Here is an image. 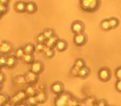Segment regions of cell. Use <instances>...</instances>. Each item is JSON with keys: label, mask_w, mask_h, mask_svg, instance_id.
Segmentation results:
<instances>
[{"label": "cell", "mask_w": 121, "mask_h": 106, "mask_svg": "<svg viewBox=\"0 0 121 106\" xmlns=\"http://www.w3.org/2000/svg\"><path fill=\"white\" fill-rule=\"evenodd\" d=\"M99 0H81V8L86 11H93L97 8Z\"/></svg>", "instance_id": "1"}, {"label": "cell", "mask_w": 121, "mask_h": 106, "mask_svg": "<svg viewBox=\"0 0 121 106\" xmlns=\"http://www.w3.org/2000/svg\"><path fill=\"white\" fill-rule=\"evenodd\" d=\"M111 76V73L110 71H109L108 68H101L100 70L98 72V77L100 80L101 81H104V82H106V81H109Z\"/></svg>", "instance_id": "2"}, {"label": "cell", "mask_w": 121, "mask_h": 106, "mask_svg": "<svg viewBox=\"0 0 121 106\" xmlns=\"http://www.w3.org/2000/svg\"><path fill=\"white\" fill-rule=\"evenodd\" d=\"M26 98H27V94H26L25 91L20 90V91H18L15 95H13L11 98L10 102H12L13 104H20L22 100L26 99Z\"/></svg>", "instance_id": "3"}, {"label": "cell", "mask_w": 121, "mask_h": 106, "mask_svg": "<svg viewBox=\"0 0 121 106\" xmlns=\"http://www.w3.org/2000/svg\"><path fill=\"white\" fill-rule=\"evenodd\" d=\"M84 29H85V26L83 24V22H81V21H75L71 24V31L75 34L83 33Z\"/></svg>", "instance_id": "4"}, {"label": "cell", "mask_w": 121, "mask_h": 106, "mask_svg": "<svg viewBox=\"0 0 121 106\" xmlns=\"http://www.w3.org/2000/svg\"><path fill=\"white\" fill-rule=\"evenodd\" d=\"M13 50V46L9 42H2L0 43V53L2 55H8L11 53Z\"/></svg>", "instance_id": "5"}, {"label": "cell", "mask_w": 121, "mask_h": 106, "mask_svg": "<svg viewBox=\"0 0 121 106\" xmlns=\"http://www.w3.org/2000/svg\"><path fill=\"white\" fill-rule=\"evenodd\" d=\"M73 41H74L75 45L78 46V47H81L84 44H86V41H87V37L85 33L75 34Z\"/></svg>", "instance_id": "6"}, {"label": "cell", "mask_w": 121, "mask_h": 106, "mask_svg": "<svg viewBox=\"0 0 121 106\" xmlns=\"http://www.w3.org/2000/svg\"><path fill=\"white\" fill-rule=\"evenodd\" d=\"M43 68H44V66L42 64V61H33V62L31 64V69L30 71H32L33 73L35 74L38 75V74H41L43 71Z\"/></svg>", "instance_id": "7"}, {"label": "cell", "mask_w": 121, "mask_h": 106, "mask_svg": "<svg viewBox=\"0 0 121 106\" xmlns=\"http://www.w3.org/2000/svg\"><path fill=\"white\" fill-rule=\"evenodd\" d=\"M24 77L26 80V83H27V84H34L37 81V75L31 71L26 73Z\"/></svg>", "instance_id": "8"}, {"label": "cell", "mask_w": 121, "mask_h": 106, "mask_svg": "<svg viewBox=\"0 0 121 106\" xmlns=\"http://www.w3.org/2000/svg\"><path fill=\"white\" fill-rule=\"evenodd\" d=\"M52 91L56 94H60L63 92L64 90V85H63L62 83L60 82H55L52 85Z\"/></svg>", "instance_id": "9"}, {"label": "cell", "mask_w": 121, "mask_h": 106, "mask_svg": "<svg viewBox=\"0 0 121 106\" xmlns=\"http://www.w3.org/2000/svg\"><path fill=\"white\" fill-rule=\"evenodd\" d=\"M55 47L58 51H64L67 48V42H65L64 40H58Z\"/></svg>", "instance_id": "10"}, {"label": "cell", "mask_w": 121, "mask_h": 106, "mask_svg": "<svg viewBox=\"0 0 121 106\" xmlns=\"http://www.w3.org/2000/svg\"><path fill=\"white\" fill-rule=\"evenodd\" d=\"M37 10V7L35 3L28 2L26 4V12L28 13H34Z\"/></svg>", "instance_id": "11"}, {"label": "cell", "mask_w": 121, "mask_h": 106, "mask_svg": "<svg viewBox=\"0 0 121 106\" xmlns=\"http://www.w3.org/2000/svg\"><path fill=\"white\" fill-rule=\"evenodd\" d=\"M59 39L57 38L56 36H52V37H50V38L47 39V41H46L45 42V45L47 46L48 48H52L53 47H55L57 41H58Z\"/></svg>", "instance_id": "12"}, {"label": "cell", "mask_w": 121, "mask_h": 106, "mask_svg": "<svg viewBox=\"0 0 121 106\" xmlns=\"http://www.w3.org/2000/svg\"><path fill=\"white\" fill-rule=\"evenodd\" d=\"M17 65V58L13 56H9L7 57L6 66L9 68H13Z\"/></svg>", "instance_id": "13"}, {"label": "cell", "mask_w": 121, "mask_h": 106, "mask_svg": "<svg viewBox=\"0 0 121 106\" xmlns=\"http://www.w3.org/2000/svg\"><path fill=\"white\" fill-rule=\"evenodd\" d=\"M35 98L37 99V103L42 104L47 100V94L43 92V91H40V92L37 93V94L35 95Z\"/></svg>", "instance_id": "14"}, {"label": "cell", "mask_w": 121, "mask_h": 106, "mask_svg": "<svg viewBox=\"0 0 121 106\" xmlns=\"http://www.w3.org/2000/svg\"><path fill=\"white\" fill-rule=\"evenodd\" d=\"M14 8L17 13H23L26 11V4H24L22 1H19V2L16 3Z\"/></svg>", "instance_id": "15"}, {"label": "cell", "mask_w": 121, "mask_h": 106, "mask_svg": "<svg viewBox=\"0 0 121 106\" xmlns=\"http://www.w3.org/2000/svg\"><path fill=\"white\" fill-rule=\"evenodd\" d=\"M26 94L28 97H32V96H35L37 94V89L34 86L32 85H28L27 88H26Z\"/></svg>", "instance_id": "16"}, {"label": "cell", "mask_w": 121, "mask_h": 106, "mask_svg": "<svg viewBox=\"0 0 121 106\" xmlns=\"http://www.w3.org/2000/svg\"><path fill=\"white\" fill-rule=\"evenodd\" d=\"M90 75V69L87 66H84L81 69L79 70V72H78V76L81 78H86L87 77Z\"/></svg>", "instance_id": "17"}, {"label": "cell", "mask_w": 121, "mask_h": 106, "mask_svg": "<svg viewBox=\"0 0 121 106\" xmlns=\"http://www.w3.org/2000/svg\"><path fill=\"white\" fill-rule=\"evenodd\" d=\"M23 50L24 52H25V54H33L34 51H35V47H34L33 44L28 43L24 46Z\"/></svg>", "instance_id": "18"}, {"label": "cell", "mask_w": 121, "mask_h": 106, "mask_svg": "<svg viewBox=\"0 0 121 106\" xmlns=\"http://www.w3.org/2000/svg\"><path fill=\"white\" fill-rule=\"evenodd\" d=\"M22 61L27 64H32L34 61V57L32 54H25L22 57Z\"/></svg>", "instance_id": "19"}, {"label": "cell", "mask_w": 121, "mask_h": 106, "mask_svg": "<svg viewBox=\"0 0 121 106\" xmlns=\"http://www.w3.org/2000/svg\"><path fill=\"white\" fill-rule=\"evenodd\" d=\"M109 23L110 29H114L119 26V22L116 17H111V18L109 19Z\"/></svg>", "instance_id": "20"}, {"label": "cell", "mask_w": 121, "mask_h": 106, "mask_svg": "<svg viewBox=\"0 0 121 106\" xmlns=\"http://www.w3.org/2000/svg\"><path fill=\"white\" fill-rule=\"evenodd\" d=\"M25 55V52H24V50H23V47H19L15 51V57L17 59H22L23 56Z\"/></svg>", "instance_id": "21"}, {"label": "cell", "mask_w": 121, "mask_h": 106, "mask_svg": "<svg viewBox=\"0 0 121 106\" xmlns=\"http://www.w3.org/2000/svg\"><path fill=\"white\" fill-rule=\"evenodd\" d=\"M85 65H86V63H85L84 60H82V59H77L76 61H75L74 67H76V69L80 70V69H81L82 67H84V66H86Z\"/></svg>", "instance_id": "22"}, {"label": "cell", "mask_w": 121, "mask_h": 106, "mask_svg": "<svg viewBox=\"0 0 121 106\" xmlns=\"http://www.w3.org/2000/svg\"><path fill=\"white\" fill-rule=\"evenodd\" d=\"M100 27L104 31H109V29H110L109 23V19H104V20H103L102 22H100Z\"/></svg>", "instance_id": "23"}, {"label": "cell", "mask_w": 121, "mask_h": 106, "mask_svg": "<svg viewBox=\"0 0 121 106\" xmlns=\"http://www.w3.org/2000/svg\"><path fill=\"white\" fill-rule=\"evenodd\" d=\"M37 104V101L36 99L35 96H32V97H28L27 99V104L30 106H36Z\"/></svg>", "instance_id": "24"}, {"label": "cell", "mask_w": 121, "mask_h": 106, "mask_svg": "<svg viewBox=\"0 0 121 106\" xmlns=\"http://www.w3.org/2000/svg\"><path fill=\"white\" fill-rule=\"evenodd\" d=\"M42 33L45 36L46 39H48V38H50V37H52V36H54V31L52 30V29L48 28V29H46Z\"/></svg>", "instance_id": "25"}, {"label": "cell", "mask_w": 121, "mask_h": 106, "mask_svg": "<svg viewBox=\"0 0 121 106\" xmlns=\"http://www.w3.org/2000/svg\"><path fill=\"white\" fill-rule=\"evenodd\" d=\"M47 39H46L45 36L43 35V33H40L37 37V43H45Z\"/></svg>", "instance_id": "26"}, {"label": "cell", "mask_w": 121, "mask_h": 106, "mask_svg": "<svg viewBox=\"0 0 121 106\" xmlns=\"http://www.w3.org/2000/svg\"><path fill=\"white\" fill-rule=\"evenodd\" d=\"M45 56L47 58H52L54 56V51L52 48H47L45 51Z\"/></svg>", "instance_id": "27"}, {"label": "cell", "mask_w": 121, "mask_h": 106, "mask_svg": "<svg viewBox=\"0 0 121 106\" xmlns=\"http://www.w3.org/2000/svg\"><path fill=\"white\" fill-rule=\"evenodd\" d=\"M47 48H48V47L45 45V43H38L37 46V50L38 51H44L45 52V51L47 50Z\"/></svg>", "instance_id": "28"}, {"label": "cell", "mask_w": 121, "mask_h": 106, "mask_svg": "<svg viewBox=\"0 0 121 106\" xmlns=\"http://www.w3.org/2000/svg\"><path fill=\"white\" fill-rule=\"evenodd\" d=\"M7 57L5 55H1L0 56V66H6V63H7Z\"/></svg>", "instance_id": "29"}, {"label": "cell", "mask_w": 121, "mask_h": 106, "mask_svg": "<svg viewBox=\"0 0 121 106\" xmlns=\"http://www.w3.org/2000/svg\"><path fill=\"white\" fill-rule=\"evenodd\" d=\"M7 103V97L3 94H0V106H4Z\"/></svg>", "instance_id": "30"}, {"label": "cell", "mask_w": 121, "mask_h": 106, "mask_svg": "<svg viewBox=\"0 0 121 106\" xmlns=\"http://www.w3.org/2000/svg\"><path fill=\"white\" fill-rule=\"evenodd\" d=\"M115 77L118 81H121V66H119L115 70Z\"/></svg>", "instance_id": "31"}, {"label": "cell", "mask_w": 121, "mask_h": 106, "mask_svg": "<svg viewBox=\"0 0 121 106\" xmlns=\"http://www.w3.org/2000/svg\"><path fill=\"white\" fill-rule=\"evenodd\" d=\"M115 88L118 92L121 93V81H117V82L115 83Z\"/></svg>", "instance_id": "32"}, {"label": "cell", "mask_w": 121, "mask_h": 106, "mask_svg": "<svg viewBox=\"0 0 121 106\" xmlns=\"http://www.w3.org/2000/svg\"><path fill=\"white\" fill-rule=\"evenodd\" d=\"M78 72H79V70L76 69V67H73L72 69H71V74H72L73 76H78Z\"/></svg>", "instance_id": "33"}, {"label": "cell", "mask_w": 121, "mask_h": 106, "mask_svg": "<svg viewBox=\"0 0 121 106\" xmlns=\"http://www.w3.org/2000/svg\"><path fill=\"white\" fill-rule=\"evenodd\" d=\"M4 81H5V76H4L3 73L0 72V83L3 84V83L4 82Z\"/></svg>", "instance_id": "34"}, {"label": "cell", "mask_w": 121, "mask_h": 106, "mask_svg": "<svg viewBox=\"0 0 121 106\" xmlns=\"http://www.w3.org/2000/svg\"><path fill=\"white\" fill-rule=\"evenodd\" d=\"M4 106H16L14 104H13L12 102H7Z\"/></svg>", "instance_id": "35"}, {"label": "cell", "mask_w": 121, "mask_h": 106, "mask_svg": "<svg viewBox=\"0 0 121 106\" xmlns=\"http://www.w3.org/2000/svg\"><path fill=\"white\" fill-rule=\"evenodd\" d=\"M16 106H27V105H26V104H22V103H20V104H17Z\"/></svg>", "instance_id": "36"}, {"label": "cell", "mask_w": 121, "mask_h": 106, "mask_svg": "<svg viewBox=\"0 0 121 106\" xmlns=\"http://www.w3.org/2000/svg\"><path fill=\"white\" fill-rule=\"evenodd\" d=\"M2 87H3V86H2V84H1V83H0V90H1V89H2Z\"/></svg>", "instance_id": "37"}, {"label": "cell", "mask_w": 121, "mask_h": 106, "mask_svg": "<svg viewBox=\"0 0 121 106\" xmlns=\"http://www.w3.org/2000/svg\"><path fill=\"white\" fill-rule=\"evenodd\" d=\"M0 69H1V66H0Z\"/></svg>", "instance_id": "38"}]
</instances>
